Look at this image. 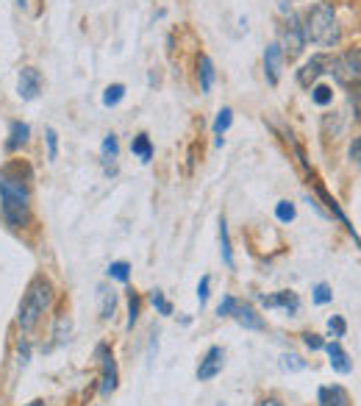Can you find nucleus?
Masks as SVG:
<instances>
[{"label": "nucleus", "mask_w": 361, "mask_h": 406, "mask_svg": "<svg viewBox=\"0 0 361 406\" xmlns=\"http://www.w3.org/2000/svg\"><path fill=\"white\" fill-rule=\"evenodd\" d=\"M22 173H28L22 165H8L0 170V211L3 220L14 228L28 220V206H31V190Z\"/></svg>", "instance_id": "nucleus-1"}, {"label": "nucleus", "mask_w": 361, "mask_h": 406, "mask_svg": "<svg viewBox=\"0 0 361 406\" xmlns=\"http://www.w3.org/2000/svg\"><path fill=\"white\" fill-rule=\"evenodd\" d=\"M303 33H306V42H314V45H323V47L339 45L342 31H339V20H337L334 6L331 3L312 6L306 11V20H303Z\"/></svg>", "instance_id": "nucleus-2"}, {"label": "nucleus", "mask_w": 361, "mask_h": 406, "mask_svg": "<svg viewBox=\"0 0 361 406\" xmlns=\"http://www.w3.org/2000/svg\"><path fill=\"white\" fill-rule=\"evenodd\" d=\"M50 298H53L50 281L47 278H33L28 292H25V298H22V303H20V315H17V323H20L22 331H31L39 323V317L45 315Z\"/></svg>", "instance_id": "nucleus-3"}, {"label": "nucleus", "mask_w": 361, "mask_h": 406, "mask_svg": "<svg viewBox=\"0 0 361 406\" xmlns=\"http://www.w3.org/2000/svg\"><path fill=\"white\" fill-rule=\"evenodd\" d=\"M328 73L342 84V87H361V47L359 50H348L339 59H331Z\"/></svg>", "instance_id": "nucleus-4"}, {"label": "nucleus", "mask_w": 361, "mask_h": 406, "mask_svg": "<svg viewBox=\"0 0 361 406\" xmlns=\"http://www.w3.org/2000/svg\"><path fill=\"white\" fill-rule=\"evenodd\" d=\"M303 47H306L303 22H300L295 14H289V20H286V28H284V45H281V50H284V59H298V56L303 53Z\"/></svg>", "instance_id": "nucleus-5"}, {"label": "nucleus", "mask_w": 361, "mask_h": 406, "mask_svg": "<svg viewBox=\"0 0 361 406\" xmlns=\"http://www.w3.org/2000/svg\"><path fill=\"white\" fill-rule=\"evenodd\" d=\"M95 356L100 359V368H103V384H100V396H112L117 390V365H114V356L109 351L106 343H100L95 348Z\"/></svg>", "instance_id": "nucleus-6"}, {"label": "nucleus", "mask_w": 361, "mask_h": 406, "mask_svg": "<svg viewBox=\"0 0 361 406\" xmlns=\"http://www.w3.org/2000/svg\"><path fill=\"white\" fill-rule=\"evenodd\" d=\"M222 368H225V351H222L220 345L208 348V351H206V356H203V359H200V365H197V382H208V379L220 376V373H222Z\"/></svg>", "instance_id": "nucleus-7"}, {"label": "nucleus", "mask_w": 361, "mask_h": 406, "mask_svg": "<svg viewBox=\"0 0 361 406\" xmlns=\"http://www.w3.org/2000/svg\"><path fill=\"white\" fill-rule=\"evenodd\" d=\"M328 64H331V59L328 56H323V53H317V56H312L300 70H298V84L300 87H306V89H312L314 87V81L323 75V73H328Z\"/></svg>", "instance_id": "nucleus-8"}, {"label": "nucleus", "mask_w": 361, "mask_h": 406, "mask_svg": "<svg viewBox=\"0 0 361 406\" xmlns=\"http://www.w3.org/2000/svg\"><path fill=\"white\" fill-rule=\"evenodd\" d=\"M39 92H42V73L36 67H22L17 81V95L22 100H33Z\"/></svg>", "instance_id": "nucleus-9"}, {"label": "nucleus", "mask_w": 361, "mask_h": 406, "mask_svg": "<svg viewBox=\"0 0 361 406\" xmlns=\"http://www.w3.org/2000/svg\"><path fill=\"white\" fill-rule=\"evenodd\" d=\"M281 70H284V50L278 42L267 45L264 50V75H267V84H278L281 81Z\"/></svg>", "instance_id": "nucleus-10"}, {"label": "nucleus", "mask_w": 361, "mask_h": 406, "mask_svg": "<svg viewBox=\"0 0 361 406\" xmlns=\"http://www.w3.org/2000/svg\"><path fill=\"white\" fill-rule=\"evenodd\" d=\"M231 317H233L239 326L250 329V331H264V320H261V317L256 315V309H253L250 303H245V301H233Z\"/></svg>", "instance_id": "nucleus-11"}, {"label": "nucleus", "mask_w": 361, "mask_h": 406, "mask_svg": "<svg viewBox=\"0 0 361 406\" xmlns=\"http://www.w3.org/2000/svg\"><path fill=\"white\" fill-rule=\"evenodd\" d=\"M259 303L267 309H286V315H298L300 312V298L295 292H275V295H259Z\"/></svg>", "instance_id": "nucleus-12"}, {"label": "nucleus", "mask_w": 361, "mask_h": 406, "mask_svg": "<svg viewBox=\"0 0 361 406\" xmlns=\"http://www.w3.org/2000/svg\"><path fill=\"white\" fill-rule=\"evenodd\" d=\"M317 404L320 406H351V396H348V390L339 387V384H334V387H320Z\"/></svg>", "instance_id": "nucleus-13"}, {"label": "nucleus", "mask_w": 361, "mask_h": 406, "mask_svg": "<svg viewBox=\"0 0 361 406\" xmlns=\"http://www.w3.org/2000/svg\"><path fill=\"white\" fill-rule=\"evenodd\" d=\"M325 351H328L331 368H334L337 373H351V370H353V362H351V356L345 354V348H342L339 343H328V345H325Z\"/></svg>", "instance_id": "nucleus-14"}, {"label": "nucleus", "mask_w": 361, "mask_h": 406, "mask_svg": "<svg viewBox=\"0 0 361 406\" xmlns=\"http://www.w3.org/2000/svg\"><path fill=\"white\" fill-rule=\"evenodd\" d=\"M28 134H31V128L25 126V123H11V131H8V140H6V151H20L25 142H28Z\"/></svg>", "instance_id": "nucleus-15"}, {"label": "nucleus", "mask_w": 361, "mask_h": 406, "mask_svg": "<svg viewBox=\"0 0 361 406\" xmlns=\"http://www.w3.org/2000/svg\"><path fill=\"white\" fill-rule=\"evenodd\" d=\"M100 156H103L106 170H109V173H114V162H117V156H120V142H117V137H114V134H109V137L103 140Z\"/></svg>", "instance_id": "nucleus-16"}, {"label": "nucleus", "mask_w": 361, "mask_h": 406, "mask_svg": "<svg viewBox=\"0 0 361 406\" xmlns=\"http://www.w3.org/2000/svg\"><path fill=\"white\" fill-rule=\"evenodd\" d=\"M131 151H134V156L139 159V162H151L153 159V145H151V137L148 134H139V137H134V142H131Z\"/></svg>", "instance_id": "nucleus-17"}, {"label": "nucleus", "mask_w": 361, "mask_h": 406, "mask_svg": "<svg viewBox=\"0 0 361 406\" xmlns=\"http://www.w3.org/2000/svg\"><path fill=\"white\" fill-rule=\"evenodd\" d=\"M220 256H222L225 267L233 270V253H231V239H228V223H225V217H220Z\"/></svg>", "instance_id": "nucleus-18"}, {"label": "nucleus", "mask_w": 361, "mask_h": 406, "mask_svg": "<svg viewBox=\"0 0 361 406\" xmlns=\"http://www.w3.org/2000/svg\"><path fill=\"white\" fill-rule=\"evenodd\" d=\"M197 75H200V89L208 92L211 84H214V64H211L208 56H200V61H197Z\"/></svg>", "instance_id": "nucleus-19"}, {"label": "nucleus", "mask_w": 361, "mask_h": 406, "mask_svg": "<svg viewBox=\"0 0 361 406\" xmlns=\"http://www.w3.org/2000/svg\"><path fill=\"white\" fill-rule=\"evenodd\" d=\"M98 295H100V317H106V320L114 317V309H117V295H114V290L100 287Z\"/></svg>", "instance_id": "nucleus-20"}, {"label": "nucleus", "mask_w": 361, "mask_h": 406, "mask_svg": "<svg viewBox=\"0 0 361 406\" xmlns=\"http://www.w3.org/2000/svg\"><path fill=\"white\" fill-rule=\"evenodd\" d=\"M231 123H233V112L225 106V109H220L217 112V120H214V134H217V145H222V134L231 128Z\"/></svg>", "instance_id": "nucleus-21"}, {"label": "nucleus", "mask_w": 361, "mask_h": 406, "mask_svg": "<svg viewBox=\"0 0 361 406\" xmlns=\"http://www.w3.org/2000/svg\"><path fill=\"white\" fill-rule=\"evenodd\" d=\"M70 331H72V320L67 315H59L56 317V329H53V343L56 345H64L70 340Z\"/></svg>", "instance_id": "nucleus-22"}, {"label": "nucleus", "mask_w": 361, "mask_h": 406, "mask_svg": "<svg viewBox=\"0 0 361 406\" xmlns=\"http://www.w3.org/2000/svg\"><path fill=\"white\" fill-rule=\"evenodd\" d=\"M123 98H125V87H123V84H112V87H106V92H103V106L112 109V106H117Z\"/></svg>", "instance_id": "nucleus-23"}, {"label": "nucleus", "mask_w": 361, "mask_h": 406, "mask_svg": "<svg viewBox=\"0 0 361 406\" xmlns=\"http://www.w3.org/2000/svg\"><path fill=\"white\" fill-rule=\"evenodd\" d=\"M312 100H314L317 106H328V103L334 100V89L325 87V84H314V87H312Z\"/></svg>", "instance_id": "nucleus-24"}, {"label": "nucleus", "mask_w": 361, "mask_h": 406, "mask_svg": "<svg viewBox=\"0 0 361 406\" xmlns=\"http://www.w3.org/2000/svg\"><path fill=\"white\" fill-rule=\"evenodd\" d=\"M106 273H109V278H117V281L125 284V281L131 278V264H128V262H112Z\"/></svg>", "instance_id": "nucleus-25"}, {"label": "nucleus", "mask_w": 361, "mask_h": 406, "mask_svg": "<svg viewBox=\"0 0 361 406\" xmlns=\"http://www.w3.org/2000/svg\"><path fill=\"white\" fill-rule=\"evenodd\" d=\"M281 368L286 373H298V370H306V359H300L298 354H284L281 356Z\"/></svg>", "instance_id": "nucleus-26"}, {"label": "nucleus", "mask_w": 361, "mask_h": 406, "mask_svg": "<svg viewBox=\"0 0 361 406\" xmlns=\"http://www.w3.org/2000/svg\"><path fill=\"white\" fill-rule=\"evenodd\" d=\"M275 217H278L281 223H292V220H295V203L281 201L275 206Z\"/></svg>", "instance_id": "nucleus-27"}, {"label": "nucleus", "mask_w": 361, "mask_h": 406, "mask_svg": "<svg viewBox=\"0 0 361 406\" xmlns=\"http://www.w3.org/2000/svg\"><path fill=\"white\" fill-rule=\"evenodd\" d=\"M151 301H153V306H156L162 315H173V303L162 295V290H153V292H151Z\"/></svg>", "instance_id": "nucleus-28"}, {"label": "nucleus", "mask_w": 361, "mask_h": 406, "mask_svg": "<svg viewBox=\"0 0 361 406\" xmlns=\"http://www.w3.org/2000/svg\"><path fill=\"white\" fill-rule=\"evenodd\" d=\"M137 320H139V298L137 292H128V329H134Z\"/></svg>", "instance_id": "nucleus-29"}, {"label": "nucleus", "mask_w": 361, "mask_h": 406, "mask_svg": "<svg viewBox=\"0 0 361 406\" xmlns=\"http://www.w3.org/2000/svg\"><path fill=\"white\" fill-rule=\"evenodd\" d=\"M45 142H47V159L53 162V159H56V153H59V137H56V131H53V128H47V131H45Z\"/></svg>", "instance_id": "nucleus-30"}, {"label": "nucleus", "mask_w": 361, "mask_h": 406, "mask_svg": "<svg viewBox=\"0 0 361 406\" xmlns=\"http://www.w3.org/2000/svg\"><path fill=\"white\" fill-rule=\"evenodd\" d=\"M331 298H334V292H331V287H328V284H317V287H314V303H317V306L328 303Z\"/></svg>", "instance_id": "nucleus-31"}, {"label": "nucleus", "mask_w": 361, "mask_h": 406, "mask_svg": "<svg viewBox=\"0 0 361 406\" xmlns=\"http://www.w3.org/2000/svg\"><path fill=\"white\" fill-rule=\"evenodd\" d=\"M328 331H331L334 337H345V331H348V326H345V320H342L339 315H334V317L328 320Z\"/></svg>", "instance_id": "nucleus-32"}, {"label": "nucleus", "mask_w": 361, "mask_h": 406, "mask_svg": "<svg viewBox=\"0 0 361 406\" xmlns=\"http://www.w3.org/2000/svg\"><path fill=\"white\" fill-rule=\"evenodd\" d=\"M208 284H211V278L208 276H203L200 278V284H197V303H200V309L206 306V301H208Z\"/></svg>", "instance_id": "nucleus-33"}, {"label": "nucleus", "mask_w": 361, "mask_h": 406, "mask_svg": "<svg viewBox=\"0 0 361 406\" xmlns=\"http://www.w3.org/2000/svg\"><path fill=\"white\" fill-rule=\"evenodd\" d=\"M233 301H236V298H231V295H225V298L220 301V306H217V315H220V317H231V309H233Z\"/></svg>", "instance_id": "nucleus-34"}, {"label": "nucleus", "mask_w": 361, "mask_h": 406, "mask_svg": "<svg viewBox=\"0 0 361 406\" xmlns=\"http://www.w3.org/2000/svg\"><path fill=\"white\" fill-rule=\"evenodd\" d=\"M303 343H306L312 351H320V348H325V343L320 340V334H303Z\"/></svg>", "instance_id": "nucleus-35"}, {"label": "nucleus", "mask_w": 361, "mask_h": 406, "mask_svg": "<svg viewBox=\"0 0 361 406\" xmlns=\"http://www.w3.org/2000/svg\"><path fill=\"white\" fill-rule=\"evenodd\" d=\"M351 159L359 165V170H361V137H356V140L351 142Z\"/></svg>", "instance_id": "nucleus-36"}, {"label": "nucleus", "mask_w": 361, "mask_h": 406, "mask_svg": "<svg viewBox=\"0 0 361 406\" xmlns=\"http://www.w3.org/2000/svg\"><path fill=\"white\" fill-rule=\"evenodd\" d=\"M261 406H281L278 401H267V404H261Z\"/></svg>", "instance_id": "nucleus-37"}, {"label": "nucleus", "mask_w": 361, "mask_h": 406, "mask_svg": "<svg viewBox=\"0 0 361 406\" xmlns=\"http://www.w3.org/2000/svg\"><path fill=\"white\" fill-rule=\"evenodd\" d=\"M17 6H20V8H25V0H17Z\"/></svg>", "instance_id": "nucleus-38"}, {"label": "nucleus", "mask_w": 361, "mask_h": 406, "mask_svg": "<svg viewBox=\"0 0 361 406\" xmlns=\"http://www.w3.org/2000/svg\"><path fill=\"white\" fill-rule=\"evenodd\" d=\"M31 406H45V404H42V401H33V404H31Z\"/></svg>", "instance_id": "nucleus-39"}]
</instances>
